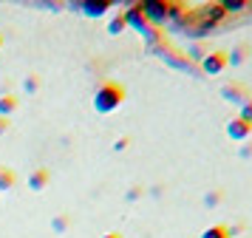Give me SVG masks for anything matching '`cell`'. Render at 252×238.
I'll return each instance as SVG.
<instances>
[{"label": "cell", "instance_id": "9c48e42d", "mask_svg": "<svg viewBox=\"0 0 252 238\" xmlns=\"http://www.w3.org/2000/svg\"><path fill=\"white\" fill-rule=\"evenodd\" d=\"M14 181H17V176H14V170H12V168H0V190H3V193L12 190Z\"/></svg>", "mask_w": 252, "mask_h": 238}, {"label": "cell", "instance_id": "7a4b0ae2", "mask_svg": "<svg viewBox=\"0 0 252 238\" xmlns=\"http://www.w3.org/2000/svg\"><path fill=\"white\" fill-rule=\"evenodd\" d=\"M142 6V14H145V20L148 26H161V23L167 20V14H170V3H164V0H145V3H139Z\"/></svg>", "mask_w": 252, "mask_h": 238}, {"label": "cell", "instance_id": "8992f818", "mask_svg": "<svg viewBox=\"0 0 252 238\" xmlns=\"http://www.w3.org/2000/svg\"><path fill=\"white\" fill-rule=\"evenodd\" d=\"M221 97H224L227 102H235V105L250 100V94H247V88H244L241 82H227V85L221 88Z\"/></svg>", "mask_w": 252, "mask_h": 238}, {"label": "cell", "instance_id": "ffe728a7", "mask_svg": "<svg viewBox=\"0 0 252 238\" xmlns=\"http://www.w3.org/2000/svg\"><path fill=\"white\" fill-rule=\"evenodd\" d=\"M125 147H127V136H122V139H116V142H114V150H116V153H119V150H125Z\"/></svg>", "mask_w": 252, "mask_h": 238}, {"label": "cell", "instance_id": "8fae6325", "mask_svg": "<svg viewBox=\"0 0 252 238\" xmlns=\"http://www.w3.org/2000/svg\"><path fill=\"white\" fill-rule=\"evenodd\" d=\"M201 238H229V230L224 224H213L201 233Z\"/></svg>", "mask_w": 252, "mask_h": 238}, {"label": "cell", "instance_id": "30bf717a", "mask_svg": "<svg viewBox=\"0 0 252 238\" xmlns=\"http://www.w3.org/2000/svg\"><path fill=\"white\" fill-rule=\"evenodd\" d=\"M17 108V97H12V94H6V97H0V116H6L9 119V113Z\"/></svg>", "mask_w": 252, "mask_h": 238}, {"label": "cell", "instance_id": "9a60e30c", "mask_svg": "<svg viewBox=\"0 0 252 238\" xmlns=\"http://www.w3.org/2000/svg\"><path fill=\"white\" fill-rule=\"evenodd\" d=\"M51 230L54 233H65L68 230V215H54L51 218Z\"/></svg>", "mask_w": 252, "mask_h": 238}, {"label": "cell", "instance_id": "ba28073f", "mask_svg": "<svg viewBox=\"0 0 252 238\" xmlns=\"http://www.w3.org/2000/svg\"><path fill=\"white\" fill-rule=\"evenodd\" d=\"M48 179H51V173H48L46 168H37V170H32V176H29V190H34V193L46 190Z\"/></svg>", "mask_w": 252, "mask_h": 238}, {"label": "cell", "instance_id": "52a82bcc", "mask_svg": "<svg viewBox=\"0 0 252 238\" xmlns=\"http://www.w3.org/2000/svg\"><path fill=\"white\" fill-rule=\"evenodd\" d=\"M80 9L85 17H102V14H108V9H111V3L108 0H85V3H80Z\"/></svg>", "mask_w": 252, "mask_h": 238}, {"label": "cell", "instance_id": "5bb4252c", "mask_svg": "<svg viewBox=\"0 0 252 238\" xmlns=\"http://www.w3.org/2000/svg\"><path fill=\"white\" fill-rule=\"evenodd\" d=\"M221 9H224V14H238V11L247 9V3H244V0H224Z\"/></svg>", "mask_w": 252, "mask_h": 238}, {"label": "cell", "instance_id": "d6986e66", "mask_svg": "<svg viewBox=\"0 0 252 238\" xmlns=\"http://www.w3.org/2000/svg\"><path fill=\"white\" fill-rule=\"evenodd\" d=\"M37 85H40V79H37V77H29V79L23 82V88L29 91V94H34V91H37Z\"/></svg>", "mask_w": 252, "mask_h": 238}, {"label": "cell", "instance_id": "277c9868", "mask_svg": "<svg viewBox=\"0 0 252 238\" xmlns=\"http://www.w3.org/2000/svg\"><path fill=\"white\" fill-rule=\"evenodd\" d=\"M122 17H125V26H133L136 32H148V20H145V14H142V6L133 3V6H127L122 11Z\"/></svg>", "mask_w": 252, "mask_h": 238}, {"label": "cell", "instance_id": "7402d4cb", "mask_svg": "<svg viewBox=\"0 0 252 238\" xmlns=\"http://www.w3.org/2000/svg\"><path fill=\"white\" fill-rule=\"evenodd\" d=\"M136 199H139V187H133V190L127 193V202H136Z\"/></svg>", "mask_w": 252, "mask_h": 238}, {"label": "cell", "instance_id": "4fadbf2b", "mask_svg": "<svg viewBox=\"0 0 252 238\" xmlns=\"http://www.w3.org/2000/svg\"><path fill=\"white\" fill-rule=\"evenodd\" d=\"M247 51H250V45H238L232 54H227V66L232 63V66H241L244 60H247Z\"/></svg>", "mask_w": 252, "mask_h": 238}, {"label": "cell", "instance_id": "ac0fdd59", "mask_svg": "<svg viewBox=\"0 0 252 238\" xmlns=\"http://www.w3.org/2000/svg\"><path fill=\"white\" fill-rule=\"evenodd\" d=\"M187 54L193 57V60H198V63H201V60H204V54H207V48H204V45H193Z\"/></svg>", "mask_w": 252, "mask_h": 238}, {"label": "cell", "instance_id": "3957f363", "mask_svg": "<svg viewBox=\"0 0 252 238\" xmlns=\"http://www.w3.org/2000/svg\"><path fill=\"white\" fill-rule=\"evenodd\" d=\"M201 68H204V74H210V77L221 74L227 68V51H207L204 60H201Z\"/></svg>", "mask_w": 252, "mask_h": 238}, {"label": "cell", "instance_id": "e0dca14e", "mask_svg": "<svg viewBox=\"0 0 252 238\" xmlns=\"http://www.w3.org/2000/svg\"><path fill=\"white\" fill-rule=\"evenodd\" d=\"M204 204H207V207H218V204H221V190L207 193V196H204Z\"/></svg>", "mask_w": 252, "mask_h": 238}, {"label": "cell", "instance_id": "2e32d148", "mask_svg": "<svg viewBox=\"0 0 252 238\" xmlns=\"http://www.w3.org/2000/svg\"><path fill=\"white\" fill-rule=\"evenodd\" d=\"M238 119H244V122H250L252 125V97L247 102H241V113H238Z\"/></svg>", "mask_w": 252, "mask_h": 238}, {"label": "cell", "instance_id": "7c38bea8", "mask_svg": "<svg viewBox=\"0 0 252 238\" xmlns=\"http://www.w3.org/2000/svg\"><path fill=\"white\" fill-rule=\"evenodd\" d=\"M122 32H125V17H122V14H114L111 23H108V34L116 37V34H122Z\"/></svg>", "mask_w": 252, "mask_h": 238}, {"label": "cell", "instance_id": "6da1fadb", "mask_svg": "<svg viewBox=\"0 0 252 238\" xmlns=\"http://www.w3.org/2000/svg\"><path fill=\"white\" fill-rule=\"evenodd\" d=\"M125 102V85L116 79H105L94 94V111L96 113H114Z\"/></svg>", "mask_w": 252, "mask_h": 238}, {"label": "cell", "instance_id": "5b68a950", "mask_svg": "<svg viewBox=\"0 0 252 238\" xmlns=\"http://www.w3.org/2000/svg\"><path fill=\"white\" fill-rule=\"evenodd\" d=\"M227 136L229 139H235V142H244V139H250L252 136V125L235 116V119H229L227 122Z\"/></svg>", "mask_w": 252, "mask_h": 238}, {"label": "cell", "instance_id": "cb8c5ba5", "mask_svg": "<svg viewBox=\"0 0 252 238\" xmlns=\"http://www.w3.org/2000/svg\"><path fill=\"white\" fill-rule=\"evenodd\" d=\"M102 238H122V233H116V230H111V233H105Z\"/></svg>", "mask_w": 252, "mask_h": 238}, {"label": "cell", "instance_id": "d4e9b609", "mask_svg": "<svg viewBox=\"0 0 252 238\" xmlns=\"http://www.w3.org/2000/svg\"><path fill=\"white\" fill-rule=\"evenodd\" d=\"M0 45H3V34H0Z\"/></svg>", "mask_w": 252, "mask_h": 238}, {"label": "cell", "instance_id": "603a6c76", "mask_svg": "<svg viewBox=\"0 0 252 238\" xmlns=\"http://www.w3.org/2000/svg\"><path fill=\"white\" fill-rule=\"evenodd\" d=\"M241 156H244V159H252V145L244 147V150H241Z\"/></svg>", "mask_w": 252, "mask_h": 238}, {"label": "cell", "instance_id": "44dd1931", "mask_svg": "<svg viewBox=\"0 0 252 238\" xmlns=\"http://www.w3.org/2000/svg\"><path fill=\"white\" fill-rule=\"evenodd\" d=\"M6 131H9V119H6V116H0V136L6 134Z\"/></svg>", "mask_w": 252, "mask_h": 238}]
</instances>
